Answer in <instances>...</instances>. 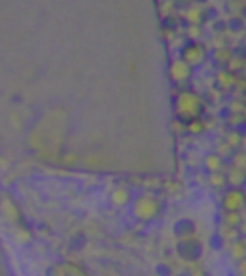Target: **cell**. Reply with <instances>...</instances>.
Instances as JSON below:
<instances>
[{
	"label": "cell",
	"mask_w": 246,
	"mask_h": 276,
	"mask_svg": "<svg viewBox=\"0 0 246 276\" xmlns=\"http://www.w3.org/2000/svg\"><path fill=\"white\" fill-rule=\"evenodd\" d=\"M245 201L246 198L245 196H244V193H241L239 190H230V192L226 195L223 204L226 206L228 211H236V210H239V209L244 207Z\"/></svg>",
	"instance_id": "2"
},
{
	"label": "cell",
	"mask_w": 246,
	"mask_h": 276,
	"mask_svg": "<svg viewBox=\"0 0 246 276\" xmlns=\"http://www.w3.org/2000/svg\"><path fill=\"white\" fill-rule=\"evenodd\" d=\"M184 58H186V62H187L189 65H196V64H200V62L205 59V52H203L200 48L190 46V48L186 50Z\"/></svg>",
	"instance_id": "4"
},
{
	"label": "cell",
	"mask_w": 246,
	"mask_h": 276,
	"mask_svg": "<svg viewBox=\"0 0 246 276\" xmlns=\"http://www.w3.org/2000/svg\"><path fill=\"white\" fill-rule=\"evenodd\" d=\"M225 181H226V177H225L220 171H214V173H212V176H210V183H212V186L220 187V186L225 184Z\"/></svg>",
	"instance_id": "6"
},
{
	"label": "cell",
	"mask_w": 246,
	"mask_h": 276,
	"mask_svg": "<svg viewBox=\"0 0 246 276\" xmlns=\"http://www.w3.org/2000/svg\"><path fill=\"white\" fill-rule=\"evenodd\" d=\"M206 165L209 167L212 173H214V171H219V168L222 167V161L217 156H209L206 158Z\"/></svg>",
	"instance_id": "5"
},
{
	"label": "cell",
	"mask_w": 246,
	"mask_h": 276,
	"mask_svg": "<svg viewBox=\"0 0 246 276\" xmlns=\"http://www.w3.org/2000/svg\"><path fill=\"white\" fill-rule=\"evenodd\" d=\"M177 108L180 110L181 114H184L187 117H196L202 108V104H200V99L196 94L186 91L184 94H181L179 97Z\"/></svg>",
	"instance_id": "1"
},
{
	"label": "cell",
	"mask_w": 246,
	"mask_h": 276,
	"mask_svg": "<svg viewBox=\"0 0 246 276\" xmlns=\"http://www.w3.org/2000/svg\"><path fill=\"white\" fill-rule=\"evenodd\" d=\"M171 74H173L174 79H177V81H186L192 74V68L186 61L184 62L183 61L176 62L171 68Z\"/></svg>",
	"instance_id": "3"
}]
</instances>
